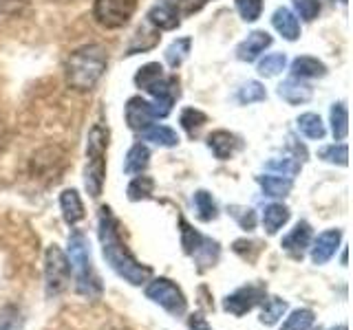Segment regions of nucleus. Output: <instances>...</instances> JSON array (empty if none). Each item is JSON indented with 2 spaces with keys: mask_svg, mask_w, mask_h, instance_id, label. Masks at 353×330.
<instances>
[{
  "mask_svg": "<svg viewBox=\"0 0 353 330\" xmlns=\"http://www.w3.org/2000/svg\"><path fill=\"white\" fill-rule=\"evenodd\" d=\"M137 9V0H95L93 16L106 29H119L128 25Z\"/></svg>",
  "mask_w": 353,
  "mask_h": 330,
  "instance_id": "obj_9",
  "label": "nucleus"
},
{
  "mask_svg": "<svg viewBox=\"0 0 353 330\" xmlns=\"http://www.w3.org/2000/svg\"><path fill=\"white\" fill-rule=\"evenodd\" d=\"M294 260H303L305 251L312 247V227L305 220H301L290 234L283 238V245H281Z\"/></svg>",
  "mask_w": 353,
  "mask_h": 330,
  "instance_id": "obj_12",
  "label": "nucleus"
},
{
  "mask_svg": "<svg viewBox=\"0 0 353 330\" xmlns=\"http://www.w3.org/2000/svg\"><path fill=\"white\" fill-rule=\"evenodd\" d=\"M71 282V264L66 253L58 247L51 245L44 253V293L47 297H58Z\"/></svg>",
  "mask_w": 353,
  "mask_h": 330,
  "instance_id": "obj_7",
  "label": "nucleus"
},
{
  "mask_svg": "<svg viewBox=\"0 0 353 330\" xmlns=\"http://www.w3.org/2000/svg\"><path fill=\"white\" fill-rule=\"evenodd\" d=\"M106 148H108V130L95 124L86 137V168H84V187L93 198L104 190L106 176Z\"/></svg>",
  "mask_w": 353,
  "mask_h": 330,
  "instance_id": "obj_5",
  "label": "nucleus"
},
{
  "mask_svg": "<svg viewBox=\"0 0 353 330\" xmlns=\"http://www.w3.org/2000/svg\"><path fill=\"white\" fill-rule=\"evenodd\" d=\"M265 168L272 172H279L281 176H285V179H292V176L301 172V163L296 159H272V161H268Z\"/></svg>",
  "mask_w": 353,
  "mask_h": 330,
  "instance_id": "obj_38",
  "label": "nucleus"
},
{
  "mask_svg": "<svg viewBox=\"0 0 353 330\" xmlns=\"http://www.w3.org/2000/svg\"><path fill=\"white\" fill-rule=\"evenodd\" d=\"M234 5L245 22H256L263 14V0H234Z\"/></svg>",
  "mask_w": 353,
  "mask_h": 330,
  "instance_id": "obj_37",
  "label": "nucleus"
},
{
  "mask_svg": "<svg viewBox=\"0 0 353 330\" xmlns=\"http://www.w3.org/2000/svg\"><path fill=\"white\" fill-rule=\"evenodd\" d=\"M146 297L154 304H159L163 311L174 317H181L188 311V300L183 291L168 278H157L146 286Z\"/></svg>",
  "mask_w": 353,
  "mask_h": 330,
  "instance_id": "obj_8",
  "label": "nucleus"
},
{
  "mask_svg": "<svg viewBox=\"0 0 353 330\" xmlns=\"http://www.w3.org/2000/svg\"><path fill=\"white\" fill-rule=\"evenodd\" d=\"M340 240H342V231L340 229H327V231H323V234H320L314 240V247H312V260H314V264H327L331 258H334L338 247H340Z\"/></svg>",
  "mask_w": 353,
  "mask_h": 330,
  "instance_id": "obj_13",
  "label": "nucleus"
},
{
  "mask_svg": "<svg viewBox=\"0 0 353 330\" xmlns=\"http://www.w3.org/2000/svg\"><path fill=\"white\" fill-rule=\"evenodd\" d=\"M208 148L212 150L219 161H228L241 148V141L236 135H232L228 130H216L208 137Z\"/></svg>",
  "mask_w": 353,
  "mask_h": 330,
  "instance_id": "obj_16",
  "label": "nucleus"
},
{
  "mask_svg": "<svg viewBox=\"0 0 353 330\" xmlns=\"http://www.w3.org/2000/svg\"><path fill=\"white\" fill-rule=\"evenodd\" d=\"M272 25H274V29L279 31L285 40L294 42V40L301 38V22H298V18L287 7H281V9L274 11Z\"/></svg>",
  "mask_w": 353,
  "mask_h": 330,
  "instance_id": "obj_18",
  "label": "nucleus"
},
{
  "mask_svg": "<svg viewBox=\"0 0 353 330\" xmlns=\"http://www.w3.org/2000/svg\"><path fill=\"white\" fill-rule=\"evenodd\" d=\"M268 47H272L270 33L268 31H252L250 36L236 47V58L241 62H254Z\"/></svg>",
  "mask_w": 353,
  "mask_h": 330,
  "instance_id": "obj_15",
  "label": "nucleus"
},
{
  "mask_svg": "<svg viewBox=\"0 0 353 330\" xmlns=\"http://www.w3.org/2000/svg\"><path fill=\"white\" fill-rule=\"evenodd\" d=\"M287 311V302L281 297H270V300L263 302V311H261V324L265 326H274Z\"/></svg>",
  "mask_w": 353,
  "mask_h": 330,
  "instance_id": "obj_28",
  "label": "nucleus"
},
{
  "mask_svg": "<svg viewBox=\"0 0 353 330\" xmlns=\"http://www.w3.org/2000/svg\"><path fill=\"white\" fill-rule=\"evenodd\" d=\"M292 73L294 77H301V80H314V77H325L327 75V66L316 60L303 55V58H296L292 64Z\"/></svg>",
  "mask_w": 353,
  "mask_h": 330,
  "instance_id": "obj_22",
  "label": "nucleus"
},
{
  "mask_svg": "<svg viewBox=\"0 0 353 330\" xmlns=\"http://www.w3.org/2000/svg\"><path fill=\"white\" fill-rule=\"evenodd\" d=\"M188 326H190V330H212V326L208 324V319L201 313H192L188 317Z\"/></svg>",
  "mask_w": 353,
  "mask_h": 330,
  "instance_id": "obj_42",
  "label": "nucleus"
},
{
  "mask_svg": "<svg viewBox=\"0 0 353 330\" xmlns=\"http://www.w3.org/2000/svg\"><path fill=\"white\" fill-rule=\"evenodd\" d=\"M205 3H210V0H174V7H176V11H179V16L183 14V16H190V14H194V11H199L201 9Z\"/></svg>",
  "mask_w": 353,
  "mask_h": 330,
  "instance_id": "obj_41",
  "label": "nucleus"
},
{
  "mask_svg": "<svg viewBox=\"0 0 353 330\" xmlns=\"http://www.w3.org/2000/svg\"><path fill=\"white\" fill-rule=\"evenodd\" d=\"M159 113H157V108H154V104L146 102V99H141V97H130L128 99V104H126V121H128V126L132 130H143L146 126H150V121L152 119H157Z\"/></svg>",
  "mask_w": 353,
  "mask_h": 330,
  "instance_id": "obj_11",
  "label": "nucleus"
},
{
  "mask_svg": "<svg viewBox=\"0 0 353 330\" xmlns=\"http://www.w3.org/2000/svg\"><path fill=\"white\" fill-rule=\"evenodd\" d=\"M259 183L263 187V194L270 198H285L292 192V179H285V176H259Z\"/></svg>",
  "mask_w": 353,
  "mask_h": 330,
  "instance_id": "obj_24",
  "label": "nucleus"
},
{
  "mask_svg": "<svg viewBox=\"0 0 353 330\" xmlns=\"http://www.w3.org/2000/svg\"><path fill=\"white\" fill-rule=\"evenodd\" d=\"M62 3H64V0H62Z\"/></svg>",
  "mask_w": 353,
  "mask_h": 330,
  "instance_id": "obj_44",
  "label": "nucleus"
},
{
  "mask_svg": "<svg viewBox=\"0 0 353 330\" xmlns=\"http://www.w3.org/2000/svg\"><path fill=\"white\" fill-rule=\"evenodd\" d=\"M152 190H154V181L150 179V176H135L128 185V198L132 203L146 201V198L152 196Z\"/></svg>",
  "mask_w": 353,
  "mask_h": 330,
  "instance_id": "obj_32",
  "label": "nucleus"
},
{
  "mask_svg": "<svg viewBox=\"0 0 353 330\" xmlns=\"http://www.w3.org/2000/svg\"><path fill=\"white\" fill-rule=\"evenodd\" d=\"M268 300V289H265V284L261 282H254V284H245L236 289L232 295H228L223 300V311L225 313H232L234 317H241L250 313L252 308H256L259 304H263Z\"/></svg>",
  "mask_w": 353,
  "mask_h": 330,
  "instance_id": "obj_10",
  "label": "nucleus"
},
{
  "mask_svg": "<svg viewBox=\"0 0 353 330\" xmlns=\"http://www.w3.org/2000/svg\"><path fill=\"white\" fill-rule=\"evenodd\" d=\"M279 95L285 99L287 104L301 106V104H307L309 99H312L314 91H312V86H307L305 82L298 80V77H290V80H285L279 86Z\"/></svg>",
  "mask_w": 353,
  "mask_h": 330,
  "instance_id": "obj_17",
  "label": "nucleus"
},
{
  "mask_svg": "<svg viewBox=\"0 0 353 330\" xmlns=\"http://www.w3.org/2000/svg\"><path fill=\"white\" fill-rule=\"evenodd\" d=\"M290 220V209H287L283 203H272L265 207L263 212V227L270 236H276L283 229V225H287Z\"/></svg>",
  "mask_w": 353,
  "mask_h": 330,
  "instance_id": "obj_20",
  "label": "nucleus"
},
{
  "mask_svg": "<svg viewBox=\"0 0 353 330\" xmlns=\"http://www.w3.org/2000/svg\"><path fill=\"white\" fill-rule=\"evenodd\" d=\"M334 330H349V328H347L345 324H342V326H338V328H334Z\"/></svg>",
  "mask_w": 353,
  "mask_h": 330,
  "instance_id": "obj_43",
  "label": "nucleus"
},
{
  "mask_svg": "<svg viewBox=\"0 0 353 330\" xmlns=\"http://www.w3.org/2000/svg\"><path fill=\"white\" fill-rule=\"evenodd\" d=\"M60 209H62V218L66 225H77L84 218V205L82 198L77 194V190H64L60 194Z\"/></svg>",
  "mask_w": 353,
  "mask_h": 330,
  "instance_id": "obj_19",
  "label": "nucleus"
},
{
  "mask_svg": "<svg viewBox=\"0 0 353 330\" xmlns=\"http://www.w3.org/2000/svg\"><path fill=\"white\" fill-rule=\"evenodd\" d=\"M194 209H196V216L199 220H203V223H210V220H216L219 216V207H216V201L212 198V194L205 192V190H199L194 192Z\"/></svg>",
  "mask_w": 353,
  "mask_h": 330,
  "instance_id": "obj_25",
  "label": "nucleus"
},
{
  "mask_svg": "<svg viewBox=\"0 0 353 330\" xmlns=\"http://www.w3.org/2000/svg\"><path fill=\"white\" fill-rule=\"evenodd\" d=\"M285 64H287L285 53H270L259 62V73L263 77H274L285 69Z\"/></svg>",
  "mask_w": 353,
  "mask_h": 330,
  "instance_id": "obj_34",
  "label": "nucleus"
},
{
  "mask_svg": "<svg viewBox=\"0 0 353 330\" xmlns=\"http://www.w3.org/2000/svg\"><path fill=\"white\" fill-rule=\"evenodd\" d=\"M331 132L338 141H342L349 132V113L345 102H338L331 106Z\"/></svg>",
  "mask_w": 353,
  "mask_h": 330,
  "instance_id": "obj_26",
  "label": "nucleus"
},
{
  "mask_svg": "<svg viewBox=\"0 0 353 330\" xmlns=\"http://www.w3.org/2000/svg\"><path fill=\"white\" fill-rule=\"evenodd\" d=\"M296 14L303 20H316L320 14V0H292Z\"/></svg>",
  "mask_w": 353,
  "mask_h": 330,
  "instance_id": "obj_39",
  "label": "nucleus"
},
{
  "mask_svg": "<svg viewBox=\"0 0 353 330\" xmlns=\"http://www.w3.org/2000/svg\"><path fill=\"white\" fill-rule=\"evenodd\" d=\"M148 22L159 31H172L179 27V11L172 5V0H159L157 5H152L148 11Z\"/></svg>",
  "mask_w": 353,
  "mask_h": 330,
  "instance_id": "obj_14",
  "label": "nucleus"
},
{
  "mask_svg": "<svg viewBox=\"0 0 353 330\" xmlns=\"http://www.w3.org/2000/svg\"><path fill=\"white\" fill-rule=\"evenodd\" d=\"M179 121H181V126H183V130L188 132V135L196 137L199 132H201V128L205 126L208 117H205V113H201V110H196V108H185L181 113V117H179Z\"/></svg>",
  "mask_w": 353,
  "mask_h": 330,
  "instance_id": "obj_31",
  "label": "nucleus"
},
{
  "mask_svg": "<svg viewBox=\"0 0 353 330\" xmlns=\"http://www.w3.org/2000/svg\"><path fill=\"white\" fill-rule=\"evenodd\" d=\"M69 264L71 273L75 275V293H80L88 300H97L102 295L104 286L99 275L95 273L93 260H91V249H88V240L82 231L73 229L69 236Z\"/></svg>",
  "mask_w": 353,
  "mask_h": 330,
  "instance_id": "obj_3",
  "label": "nucleus"
},
{
  "mask_svg": "<svg viewBox=\"0 0 353 330\" xmlns=\"http://www.w3.org/2000/svg\"><path fill=\"white\" fill-rule=\"evenodd\" d=\"M139 132H141V139L157 143L161 148H174L176 143H179V135H176L172 128L161 126V124H150Z\"/></svg>",
  "mask_w": 353,
  "mask_h": 330,
  "instance_id": "obj_21",
  "label": "nucleus"
},
{
  "mask_svg": "<svg viewBox=\"0 0 353 330\" xmlns=\"http://www.w3.org/2000/svg\"><path fill=\"white\" fill-rule=\"evenodd\" d=\"M190 47H192V40L190 38H179L174 40L168 49H165V62H168L172 69L176 66H181L183 60L188 58V53H190Z\"/></svg>",
  "mask_w": 353,
  "mask_h": 330,
  "instance_id": "obj_30",
  "label": "nucleus"
},
{
  "mask_svg": "<svg viewBox=\"0 0 353 330\" xmlns=\"http://www.w3.org/2000/svg\"><path fill=\"white\" fill-rule=\"evenodd\" d=\"M296 124H298V130H301L307 139H323L325 137V124L316 113L301 115Z\"/></svg>",
  "mask_w": 353,
  "mask_h": 330,
  "instance_id": "obj_27",
  "label": "nucleus"
},
{
  "mask_svg": "<svg viewBox=\"0 0 353 330\" xmlns=\"http://www.w3.org/2000/svg\"><path fill=\"white\" fill-rule=\"evenodd\" d=\"M318 157L327 163H338L345 168V165L349 163V148H347V143H338V146L334 143V146H327V148L320 150Z\"/></svg>",
  "mask_w": 353,
  "mask_h": 330,
  "instance_id": "obj_35",
  "label": "nucleus"
},
{
  "mask_svg": "<svg viewBox=\"0 0 353 330\" xmlns=\"http://www.w3.org/2000/svg\"><path fill=\"white\" fill-rule=\"evenodd\" d=\"M97 236L102 245V256L108 262L121 280H126L132 286H141L152 278V269L141 264L132 251L126 247L124 238L119 234V223L110 212V207H102L97 216Z\"/></svg>",
  "mask_w": 353,
  "mask_h": 330,
  "instance_id": "obj_1",
  "label": "nucleus"
},
{
  "mask_svg": "<svg viewBox=\"0 0 353 330\" xmlns=\"http://www.w3.org/2000/svg\"><path fill=\"white\" fill-rule=\"evenodd\" d=\"M135 84L143 88L148 95L154 97V108H157L159 117H168L174 99L179 97V82L176 77L163 75V66L159 62H150L146 66H141L135 75Z\"/></svg>",
  "mask_w": 353,
  "mask_h": 330,
  "instance_id": "obj_4",
  "label": "nucleus"
},
{
  "mask_svg": "<svg viewBox=\"0 0 353 330\" xmlns=\"http://www.w3.org/2000/svg\"><path fill=\"white\" fill-rule=\"evenodd\" d=\"M265 97H268V93H265V86L261 82H248V84H243L241 91H239V102L241 104L263 102Z\"/></svg>",
  "mask_w": 353,
  "mask_h": 330,
  "instance_id": "obj_36",
  "label": "nucleus"
},
{
  "mask_svg": "<svg viewBox=\"0 0 353 330\" xmlns=\"http://www.w3.org/2000/svg\"><path fill=\"white\" fill-rule=\"evenodd\" d=\"M230 214L236 218V223L243 227L252 231L254 227H256V214H254V209H245V207H230Z\"/></svg>",
  "mask_w": 353,
  "mask_h": 330,
  "instance_id": "obj_40",
  "label": "nucleus"
},
{
  "mask_svg": "<svg viewBox=\"0 0 353 330\" xmlns=\"http://www.w3.org/2000/svg\"><path fill=\"white\" fill-rule=\"evenodd\" d=\"M106 51L99 44H86L73 51L66 60V82L71 88L80 93L91 91V88L102 80L106 71Z\"/></svg>",
  "mask_w": 353,
  "mask_h": 330,
  "instance_id": "obj_2",
  "label": "nucleus"
},
{
  "mask_svg": "<svg viewBox=\"0 0 353 330\" xmlns=\"http://www.w3.org/2000/svg\"><path fill=\"white\" fill-rule=\"evenodd\" d=\"M179 227H181V247L188 256L194 258L199 273H203L210 267H214V264L219 262V256H221L219 242L212 238L201 236L196 229H192L190 225H188V220L183 216L179 218Z\"/></svg>",
  "mask_w": 353,
  "mask_h": 330,
  "instance_id": "obj_6",
  "label": "nucleus"
},
{
  "mask_svg": "<svg viewBox=\"0 0 353 330\" xmlns=\"http://www.w3.org/2000/svg\"><path fill=\"white\" fill-rule=\"evenodd\" d=\"M314 322H316L314 311H309V308H296V311L290 313L281 330H309L314 326Z\"/></svg>",
  "mask_w": 353,
  "mask_h": 330,
  "instance_id": "obj_29",
  "label": "nucleus"
},
{
  "mask_svg": "<svg viewBox=\"0 0 353 330\" xmlns=\"http://www.w3.org/2000/svg\"><path fill=\"white\" fill-rule=\"evenodd\" d=\"M150 163V152L143 143H135L128 154H126V161H124V172L126 174H141L143 170L148 168Z\"/></svg>",
  "mask_w": 353,
  "mask_h": 330,
  "instance_id": "obj_23",
  "label": "nucleus"
},
{
  "mask_svg": "<svg viewBox=\"0 0 353 330\" xmlns=\"http://www.w3.org/2000/svg\"><path fill=\"white\" fill-rule=\"evenodd\" d=\"M25 328V315L18 306L0 308V330H22Z\"/></svg>",
  "mask_w": 353,
  "mask_h": 330,
  "instance_id": "obj_33",
  "label": "nucleus"
}]
</instances>
